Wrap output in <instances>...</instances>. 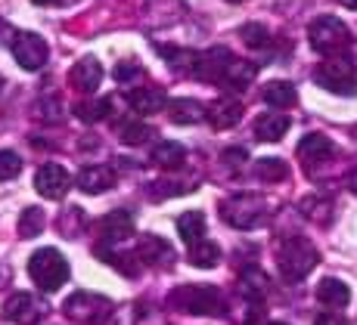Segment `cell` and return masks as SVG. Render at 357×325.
<instances>
[{"label": "cell", "instance_id": "1", "mask_svg": "<svg viewBox=\"0 0 357 325\" xmlns=\"http://www.w3.org/2000/svg\"><path fill=\"white\" fill-rule=\"evenodd\" d=\"M168 303L174 310L196 313V316H221L227 310L224 294L215 285H181L168 294Z\"/></svg>", "mask_w": 357, "mask_h": 325}, {"label": "cell", "instance_id": "2", "mask_svg": "<svg viewBox=\"0 0 357 325\" xmlns=\"http://www.w3.org/2000/svg\"><path fill=\"white\" fill-rule=\"evenodd\" d=\"M317 260H320V254H317V248L311 245L307 239H301V236H292V239H286L283 245H280V251H277V264H280V273L286 276L289 282H298V279H305L307 273H311L314 267H317Z\"/></svg>", "mask_w": 357, "mask_h": 325}, {"label": "cell", "instance_id": "3", "mask_svg": "<svg viewBox=\"0 0 357 325\" xmlns=\"http://www.w3.org/2000/svg\"><path fill=\"white\" fill-rule=\"evenodd\" d=\"M29 276L40 292H56L59 285H66L68 279V260L56 248H40L31 254L29 260Z\"/></svg>", "mask_w": 357, "mask_h": 325}, {"label": "cell", "instance_id": "4", "mask_svg": "<svg viewBox=\"0 0 357 325\" xmlns=\"http://www.w3.org/2000/svg\"><path fill=\"white\" fill-rule=\"evenodd\" d=\"M221 217L236 230H255L258 223L267 220V202L261 196L243 192V196H233L221 205Z\"/></svg>", "mask_w": 357, "mask_h": 325}, {"label": "cell", "instance_id": "5", "mask_svg": "<svg viewBox=\"0 0 357 325\" xmlns=\"http://www.w3.org/2000/svg\"><path fill=\"white\" fill-rule=\"evenodd\" d=\"M66 316L81 325H102L112 316V301L102 294H93V292H75L68 301L63 303Z\"/></svg>", "mask_w": 357, "mask_h": 325}, {"label": "cell", "instance_id": "6", "mask_svg": "<svg viewBox=\"0 0 357 325\" xmlns=\"http://www.w3.org/2000/svg\"><path fill=\"white\" fill-rule=\"evenodd\" d=\"M307 38H311V47L324 56H333V53L345 50L351 34H348V25L335 16H320L307 25Z\"/></svg>", "mask_w": 357, "mask_h": 325}, {"label": "cell", "instance_id": "7", "mask_svg": "<svg viewBox=\"0 0 357 325\" xmlns=\"http://www.w3.org/2000/svg\"><path fill=\"white\" fill-rule=\"evenodd\" d=\"M314 81H317L324 90L339 96H354L357 93V78H354V62L351 59H326L317 65L314 72Z\"/></svg>", "mask_w": 357, "mask_h": 325}, {"label": "cell", "instance_id": "8", "mask_svg": "<svg viewBox=\"0 0 357 325\" xmlns=\"http://www.w3.org/2000/svg\"><path fill=\"white\" fill-rule=\"evenodd\" d=\"M47 53H50L47 50V40L34 31H19L16 40H13V56H16V62L25 68V72H38V68H44Z\"/></svg>", "mask_w": 357, "mask_h": 325}, {"label": "cell", "instance_id": "9", "mask_svg": "<svg viewBox=\"0 0 357 325\" xmlns=\"http://www.w3.org/2000/svg\"><path fill=\"white\" fill-rule=\"evenodd\" d=\"M44 313H47V307L29 292H19V294L6 297V303H3V316L16 325H34Z\"/></svg>", "mask_w": 357, "mask_h": 325}, {"label": "cell", "instance_id": "10", "mask_svg": "<svg viewBox=\"0 0 357 325\" xmlns=\"http://www.w3.org/2000/svg\"><path fill=\"white\" fill-rule=\"evenodd\" d=\"M68 183H72V177H68V171L63 168V164H40L38 174H34V189L40 192L44 198H63L68 192Z\"/></svg>", "mask_w": 357, "mask_h": 325}, {"label": "cell", "instance_id": "11", "mask_svg": "<svg viewBox=\"0 0 357 325\" xmlns=\"http://www.w3.org/2000/svg\"><path fill=\"white\" fill-rule=\"evenodd\" d=\"M233 62L227 47H211V50L199 53L196 56V65H193V78L199 81H224V72Z\"/></svg>", "mask_w": 357, "mask_h": 325}, {"label": "cell", "instance_id": "12", "mask_svg": "<svg viewBox=\"0 0 357 325\" xmlns=\"http://www.w3.org/2000/svg\"><path fill=\"white\" fill-rule=\"evenodd\" d=\"M137 257H140L146 267L171 269V264H174V248L159 236H143L140 245H137Z\"/></svg>", "mask_w": 357, "mask_h": 325}, {"label": "cell", "instance_id": "13", "mask_svg": "<svg viewBox=\"0 0 357 325\" xmlns=\"http://www.w3.org/2000/svg\"><path fill=\"white\" fill-rule=\"evenodd\" d=\"M97 230L102 241H125L134 236V217H130V211H112L100 220Z\"/></svg>", "mask_w": 357, "mask_h": 325}, {"label": "cell", "instance_id": "14", "mask_svg": "<svg viewBox=\"0 0 357 325\" xmlns=\"http://www.w3.org/2000/svg\"><path fill=\"white\" fill-rule=\"evenodd\" d=\"M68 81H72V87H78V90H84V93H91V90H97L100 87V81H102V65L93 56H84V59H78L72 65V72H68Z\"/></svg>", "mask_w": 357, "mask_h": 325}, {"label": "cell", "instance_id": "15", "mask_svg": "<svg viewBox=\"0 0 357 325\" xmlns=\"http://www.w3.org/2000/svg\"><path fill=\"white\" fill-rule=\"evenodd\" d=\"M109 186H115V171L106 168V164H91L78 174V189L87 192V196H100Z\"/></svg>", "mask_w": 357, "mask_h": 325}, {"label": "cell", "instance_id": "16", "mask_svg": "<svg viewBox=\"0 0 357 325\" xmlns=\"http://www.w3.org/2000/svg\"><path fill=\"white\" fill-rule=\"evenodd\" d=\"M333 140L324 134H307V136H301V143H298V158L305 164H317V161H326V158H333Z\"/></svg>", "mask_w": 357, "mask_h": 325}, {"label": "cell", "instance_id": "17", "mask_svg": "<svg viewBox=\"0 0 357 325\" xmlns=\"http://www.w3.org/2000/svg\"><path fill=\"white\" fill-rule=\"evenodd\" d=\"M289 115H283V112H264L261 118L255 121V136L258 140H264V143H277V140H283L286 134H289Z\"/></svg>", "mask_w": 357, "mask_h": 325}, {"label": "cell", "instance_id": "18", "mask_svg": "<svg viewBox=\"0 0 357 325\" xmlns=\"http://www.w3.org/2000/svg\"><path fill=\"white\" fill-rule=\"evenodd\" d=\"M208 124L215 130H227L233 127V124H239V118H243V102H236V100H218L215 106L208 109Z\"/></svg>", "mask_w": 357, "mask_h": 325}, {"label": "cell", "instance_id": "19", "mask_svg": "<svg viewBox=\"0 0 357 325\" xmlns=\"http://www.w3.org/2000/svg\"><path fill=\"white\" fill-rule=\"evenodd\" d=\"M317 301L329 310H342V307H348V301H351V288H348L345 282L329 276V279H324L317 285Z\"/></svg>", "mask_w": 357, "mask_h": 325}, {"label": "cell", "instance_id": "20", "mask_svg": "<svg viewBox=\"0 0 357 325\" xmlns=\"http://www.w3.org/2000/svg\"><path fill=\"white\" fill-rule=\"evenodd\" d=\"M128 100H130V106H134V112H143V115H155V112H162V109L168 106L165 93H162V90H155V87H140V90H134Z\"/></svg>", "mask_w": 357, "mask_h": 325}, {"label": "cell", "instance_id": "21", "mask_svg": "<svg viewBox=\"0 0 357 325\" xmlns=\"http://www.w3.org/2000/svg\"><path fill=\"white\" fill-rule=\"evenodd\" d=\"M153 161L165 171H177V168H183V161H187V149L174 140H162L159 146L153 149Z\"/></svg>", "mask_w": 357, "mask_h": 325}, {"label": "cell", "instance_id": "22", "mask_svg": "<svg viewBox=\"0 0 357 325\" xmlns=\"http://www.w3.org/2000/svg\"><path fill=\"white\" fill-rule=\"evenodd\" d=\"M165 109H168V118L174 124H196L208 115L202 109V102H196V100H171Z\"/></svg>", "mask_w": 357, "mask_h": 325}, {"label": "cell", "instance_id": "23", "mask_svg": "<svg viewBox=\"0 0 357 325\" xmlns=\"http://www.w3.org/2000/svg\"><path fill=\"white\" fill-rule=\"evenodd\" d=\"M239 292L249 297V301H261V297L271 292V279H267V273H261L258 267H249L239 276Z\"/></svg>", "mask_w": 357, "mask_h": 325}, {"label": "cell", "instance_id": "24", "mask_svg": "<svg viewBox=\"0 0 357 325\" xmlns=\"http://www.w3.org/2000/svg\"><path fill=\"white\" fill-rule=\"evenodd\" d=\"M258 74V65H252V62H243V59H233L227 65V72H224V81L221 84H227L230 90H245L255 81Z\"/></svg>", "mask_w": 357, "mask_h": 325}, {"label": "cell", "instance_id": "25", "mask_svg": "<svg viewBox=\"0 0 357 325\" xmlns=\"http://www.w3.org/2000/svg\"><path fill=\"white\" fill-rule=\"evenodd\" d=\"M264 102L273 109H292L298 102V93H295V87L289 81H271L264 87Z\"/></svg>", "mask_w": 357, "mask_h": 325}, {"label": "cell", "instance_id": "26", "mask_svg": "<svg viewBox=\"0 0 357 325\" xmlns=\"http://www.w3.org/2000/svg\"><path fill=\"white\" fill-rule=\"evenodd\" d=\"M218 260H221V248H218L215 241L199 239V241L190 245V264H193V267L211 269V267H218Z\"/></svg>", "mask_w": 357, "mask_h": 325}, {"label": "cell", "instance_id": "27", "mask_svg": "<svg viewBox=\"0 0 357 325\" xmlns=\"http://www.w3.org/2000/svg\"><path fill=\"white\" fill-rule=\"evenodd\" d=\"M177 232H181V239L187 241V245L205 239V214L202 211H187L181 220H177Z\"/></svg>", "mask_w": 357, "mask_h": 325}, {"label": "cell", "instance_id": "28", "mask_svg": "<svg viewBox=\"0 0 357 325\" xmlns=\"http://www.w3.org/2000/svg\"><path fill=\"white\" fill-rule=\"evenodd\" d=\"M109 112H112V100H87V102H78V106H75V118L84 121V124H97V121L106 118Z\"/></svg>", "mask_w": 357, "mask_h": 325}, {"label": "cell", "instance_id": "29", "mask_svg": "<svg viewBox=\"0 0 357 325\" xmlns=\"http://www.w3.org/2000/svg\"><path fill=\"white\" fill-rule=\"evenodd\" d=\"M44 226H47V217H44V211H40V207H25V211L19 214V236H22V239L40 236V232H44Z\"/></svg>", "mask_w": 357, "mask_h": 325}, {"label": "cell", "instance_id": "30", "mask_svg": "<svg viewBox=\"0 0 357 325\" xmlns=\"http://www.w3.org/2000/svg\"><path fill=\"white\" fill-rule=\"evenodd\" d=\"M149 136H153V127H149V124H143L140 118L119 124V140L128 143V146H140V143H146Z\"/></svg>", "mask_w": 357, "mask_h": 325}, {"label": "cell", "instance_id": "31", "mask_svg": "<svg viewBox=\"0 0 357 325\" xmlns=\"http://www.w3.org/2000/svg\"><path fill=\"white\" fill-rule=\"evenodd\" d=\"M255 174L261 180H267V183H277V180L289 177V168H286V161H280V158H258Z\"/></svg>", "mask_w": 357, "mask_h": 325}, {"label": "cell", "instance_id": "32", "mask_svg": "<svg viewBox=\"0 0 357 325\" xmlns=\"http://www.w3.org/2000/svg\"><path fill=\"white\" fill-rule=\"evenodd\" d=\"M239 38H243L249 47H267V44H271V34H267V29H264V25H258V22L243 25Z\"/></svg>", "mask_w": 357, "mask_h": 325}, {"label": "cell", "instance_id": "33", "mask_svg": "<svg viewBox=\"0 0 357 325\" xmlns=\"http://www.w3.org/2000/svg\"><path fill=\"white\" fill-rule=\"evenodd\" d=\"M19 171H22V158L10 149L0 152V183H3V180H13Z\"/></svg>", "mask_w": 357, "mask_h": 325}, {"label": "cell", "instance_id": "34", "mask_svg": "<svg viewBox=\"0 0 357 325\" xmlns=\"http://www.w3.org/2000/svg\"><path fill=\"white\" fill-rule=\"evenodd\" d=\"M149 198H171V196H183L190 192V186H181V183H149Z\"/></svg>", "mask_w": 357, "mask_h": 325}, {"label": "cell", "instance_id": "35", "mask_svg": "<svg viewBox=\"0 0 357 325\" xmlns=\"http://www.w3.org/2000/svg\"><path fill=\"white\" fill-rule=\"evenodd\" d=\"M140 74V68L130 65V62H121V65H115V81H130Z\"/></svg>", "mask_w": 357, "mask_h": 325}, {"label": "cell", "instance_id": "36", "mask_svg": "<svg viewBox=\"0 0 357 325\" xmlns=\"http://www.w3.org/2000/svg\"><path fill=\"white\" fill-rule=\"evenodd\" d=\"M314 325H348V322L342 319L339 313H333V310H326V313H320L317 319H314Z\"/></svg>", "mask_w": 357, "mask_h": 325}, {"label": "cell", "instance_id": "37", "mask_svg": "<svg viewBox=\"0 0 357 325\" xmlns=\"http://www.w3.org/2000/svg\"><path fill=\"white\" fill-rule=\"evenodd\" d=\"M224 161H227L230 168H239V164L245 161V149H227L224 152Z\"/></svg>", "mask_w": 357, "mask_h": 325}, {"label": "cell", "instance_id": "38", "mask_svg": "<svg viewBox=\"0 0 357 325\" xmlns=\"http://www.w3.org/2000/svg\"><path fill=\"white\" fill-rule=\"evenodd\" d=\"M348 189H351L354 196H357V168L351 171V174H348Z\"/></svg>", "mask_w": 357, "mask_h": 325}, {"label": "cell", "instance_id": "39", "mask_svg": "<svg viewBox=\"0 0 357 325\" xmlns=\"http://www.w3.org/2000/svg\"><path fill=\"white\" fill-rule=\"evenodd\" d=\"M31 3H38V6H53V3H66V0H31Z\"/></svg>", "mask_w": 357, "mask_h": 325}, {"label": "cell", "instance_id": "40", "mask_svg": "<svg viewBox=\"0 0 357 325\" xmlns=\"http://www.w3.org/2000/svg\"><path fill=\"white\" fill-rule=\"evenodd\" d=\"M342 3H345L348 10H357V0H342Z\"/></svg>", "mask_w": 357, "mask_h": 325}, {"label": "cell", "instance_id": "41", "mask_svg": "<svg viewBox=\"0 0 357 325\" xmlns=\"http://www.w3.org/2000/svg\"><path fill=\"white\" fill-rule=\"evenodd\" d=\"M230 3H243V0H230Z\"/></svg>", "mask_w": 357, "mask_h": 325}, {"label": "cell", "instance_id": "42", "mask_svg": "<svg viewBox=\"0 0 357 325\" xmlns=\"http://www.w3.org/2000/svg\"><path fill=\"white\" fill-rule=\"evenodd\" d=\"M271 325H286V322H271Z\"/></svg>", "mask_w": 357, "mask_h": 325}, {"label": "cell", "instance_id": "43", "mask_svg": "<svg viewBox=\"0 0 357 325\" xmlns=\"http://www.w3.org/2000/svg\"><path fill=\"white\" fill-rule=\"evenodd\" d=\"M354 53H357V47H354Z\"/></svg>", "mask_w": 357, "mask_h": 325}]
</instances>
